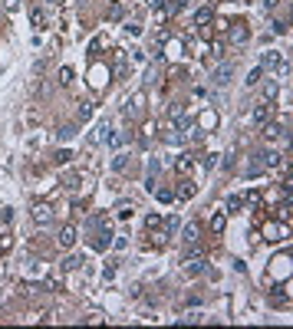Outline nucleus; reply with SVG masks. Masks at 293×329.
<instances>
[{
    "label": "nucleus",
    "instance_id": "1",
    "mask_svg": "<svg viewBox=\"0 0 293 329\" xmlns=\"http://www.w3.org/2000/svg\"><path fill=\"white\" fill-rule=\"evenodd\" d=\"M260 70H267V72H280V70H286L284 53H280V50H267V53H264V60H260Z\"/></svg>",
    "mask_w": 293,
    "mask_h": 329
},
{
    "label": "nucleus",
    "instance_id": "2",
    "mask_svg": "<svg viewBox=\"0 0 293 329\" xmlns=\"http://www.w3.org/2000/svg\"><path fill=\"white\" fill-rule=\"evenodd\" d=\"M30 214H33V220H36L40 228H46V224H53V208H50L46 201H33Z\"/></svg>",
    "mask_w": 293,
    "mask_h": 329
},
{
    "label": "nucleus",
    "instance_id": "3",
    "mask_svg": "<svg viewBox=\"0 0 293 329\" xmlns=\"http://www.w3.org/2000/svg\"><path fill=\"white\" fill-rule=\"evenodd\" d=\"M228 40H230V43H238V46L247 43V40H250V26H247L244 20H234V24L228 26Z\"/></svg>",
    "mask_w": 293,
    "mask_h": 329
},
{
    "label": "nucleus",
    "instance_id": "4",
    "mask_svg": "<svg viewBox=\"0 0 293 329\" xmlns=\"http://www.w3.org/2000/svg\"><path fill=\"white\" fill-rule=\"evenodd\" d=\"M270 116H274V106L270 102H257L250 112V126H264V122H270Z\"/></svg>",
    "mask_w": 293,
    "mask_h": 329
},
{
    "label": "nucleus",
    "instance_id": "5",
    "mask_svg": "<svg viewBox=\"0 0 293 329\" xmlns=\"http://www.w3.org/2000/svg\"><path fill=\"white\" fill-rule=\"evenodd\" d=\"M257 162L264 164V172H274V168H284L286 158L280 155V152H264V155H257Z\"/></svg>",
    "mask_w": 293,
    "mask_h": 329
},
{
    "label": "nucleus",
    "instance_id": "6",
    "mask_svg": "<svg viewBox=\"0 0 293 329\" xmlns=\"http://www.w3.org/2000/svg\"><path fill=\"white\" fill-rule=\"evenodd\" d=\"M230 76H234V63H224V66H218V70L211 72V82L214 86H228Z\"/></svg>",
    "mask_w": 293,
    "mask_h": 329
},
{
    "label": "nucleus",
    "instance_id": "7",
    "mask_svg": "<svg viewBox=\"0 0 293 329\" xmlns=\"http://www.w3.org/2000/svg\"><path fill=\"white\" fill-rule=\"evenodd\" d=\"M109 135H112V122H109V118H102V122L96 126V132L89 135V145H102Z\"/></svg>",
    "mask_w": 293,
    "mask_h": 329
},
{
    "label": "nucleus",
    "instance_id": "8",
    "mask_svg": "<svg viewBox=\"0 0 293 329\" xmlns=\"http://www.w3.org/2000/svg\"><path fill=\"white\" fill-rule=\"evenodd\" d=\"M56 244H60L63 250H70L72 244H76V228H72V224H63V228H60V234H56Z\"/></svg>",
    "mask_w": 293,
    "mask_h": 329
},
{
    "label": "nucleus",
    "instance_id": "9",
    "mask_svg": "<svg viewBox=\"0 0 293 329\" xmlns=\"http://www.w3.org/2000/svg\"><path fill=\"white\" fill-rule=\"evenodd\" d=\"M198 237H201V228H198V220H188V224L182 228V240L188 244V247H194V244H198Z\"/></svg>",
    "mask_w": 293,
    "mask_h": 329
},
{
    "label": "nucleus",
    "instance_id": "10",
    "mask_svg": "<svg viewBox=\"0 0 293 329\" xmlns=\"http://www.w3.org/2000/svg\"><path fill=\"white\" fill-rule=\"evenodd\" d=\"M264 138H267V142L286 138V126H277V122H264Z\"/></svg>",
    "mask_w": 293,
    "mask_h": 329
},
{
    "label": "nucleus",
    "instance_id": "11",
    "mask_svg": "<svg viewBox=\"0 0 293 329\" xmlns=\"http://www.w3.org/2000/svg\"><path fill=\"white\" fill-rule=\"evenodd\" d=\"M204 270H208V260L204 257H191V254H188V260H184V274L194 276V274H204Z\"/></svg>",
    "mask_w": 293,
    "mask_h": 329
},
{
    "label": "nucleus",
    "instance_id": "12",
    "mask_svg": "<svg viewBox=\"0 0 293 329\" xmlns=\"http://www.w3.org/2000/svg\"><path fill=\"white\" fill-rule=\"evenodd\" d=\"M214 24V10L211 7H198L194 10V26H211Z\"/></svg>",
    "mask_w": 293,
    "mask_h": 329
},
{
    "label": "nucleus",
    "instance_id": "13",
    "mask_svg": "<svg viewBox=\"0 0 293 329\" xmlns=\"http://www.w3.org/2000/svg\"><path fill=\"white\" fill-rule=\"evenodd\" d=\"M89 240H92V237H89ZM92 247H96V250H109V247H112V230H99V234H96V240H92Z\"/></svg>",
    "mask_w": 293,
    "mask_h": 329
},
{
    "label": "nucleus",
    "instance_id": "14",
    "mask_svg": "<svg viewBox=\"0 0 293 329\" xmlns=\"http://www.w3.org/2000/svg\"><path fill=\"white\" fill-rule=\"evenodd\" d=\"M142 112H145V92H135L132 102H128V109H126V116H142Z\"/></svg>",
    "mask_w": 293,
    "mask_h": 329
},
{
    "label": "nucleus",
    "instance_id": "15",
    "mask_svg": "<svg viewBox=\"0 0 293 329\" xmlns=\"http://www.w3.org/2000/svg\"><path fill=\"white\" fill-rule=\"evenodd\" d=\"M174 168H178L182 174H188L191 168H194V158H191V155H178V162H174Z\"/></svg>",
    "mask_w": 293,
    "mask_h": 329
},
{
    "label": "nucleus",
    "instance_id": "16",
    "mask_svg": "<svg viewBox=\"0 0 293 329\" xmlns=\"http://www.w3.org/2000/svg\"><path fill=\"white\" fill-rule=\"evenodd\" d=\"M174 198H182V201H191V198H194V184H191V181H182V188L174 191Z\"/></svg>",
    "mask_w": 293,
    "mask_h": 329
},
{
    "label": "nucleus",
    "instance_id": "17",
    "mask_svg": "<svg viewBox=\"0 0 293 329\" xmlns=\"http://www.w3.org/2000/svg\"><path fill=\"white\" fill-rule=\"evenodd\" d=\"M224 208H228L230 214H234V211H240V208H244V198H240V194H230L228 201H224Z\"/></svg>",
    "mask_w": 293,
    "mask_h": 329
},
{
    "label": "nucleus",
    "instance_id": "18",
    "mask_svg": "<svg viewBox=\"0 0 293 329\" xmlns=\"http://www.w3.org/2000/svg\"><path fill=\"white\" fill-rule=\"evenodd\" d=\"M80 266H82V257H80V254H70V257L63 260V270H80Z\"/></svg>",
    "mask_w": 293,
    "mask_h": 329
},
{
    "label": "nucleus",
    "instance_id": "19",
    "mask_svg": "<svg viewBox=\"0 0 293 329\" xmlns=\"http://www.w3.org/2000/svg\"><path fill=\"white\" fill-rule=\"evenodd\" d=\"M277 96H280V86H277V82H267V86H264V102L277 99Z\"/></svg>",
    "mask_w": 293,
    "mask_h": 329
},
{
    "label": "nucleus",
    "instance_id": "20",
    "mask_svg": "<svg viewBox=\"0 0 293 329\" xmlns=\"http://www.w3.org/2000/svg\"><path fill=\"white\" fill-rule=\"evenodd\" d=\"M106 142H109L112 148H119V145H126V142H128V132H116V135H109Z\"/></svg>",
    "mask_w": 293,
    "mask_h": 329
},
{
    "label": "nucleus",
    "instance_id": "21",
    "mask_svg": "<svg viewBox=\"0 0 293 329\" xmlns=\"http://www.w3.org/2000/svg\"><path fill=\"white\" fill-rule=\"evenodd\" d=\"M224 224H228V218H224V214H214V218H211V230H214V234H221Z\"/></svg>",
    "mask_w": 293,
    "mask_h": 329
},
{
    "label": "nucleus",
    "instance_id": "22",
    "mask_svg": "<svg viewBox=\"0 0 293 329\" xmlns=\"http://www.w3.org/2000/svg\"><path fill=\"white\" fill-rule=\"evenodd\" d=\"M260 76H264V70H260V66H254V70L247 72V86H257V82H260Z\"/></svg>",
    "mask_w": 293,
    "mask_h": 329
},
{
    "label": "nucleus",
    "instance_id": "23",
    "mask_svg": "<svg viewBox=\"0 0 293 329\" xmlns=\"http://www.w3.org/2000/svg\"><path fill=\"white\" fill-rule=\"evenodd\" d=\"M30 20H33V26H43V24H46V16H43L40 7H33V10H30Z\"/></svg>",
    "mask_w": 293,
    "mask_h": 329
},
{
    "label": "nucleus",
    "instance_id": "24",
    "mask_svg": "<svg viewBox=\"0 0 293 329\" xmlns=\"http://www.w3.org/2000/svg\"><path fill=\"white\" fill-rule=\"evenodd\" d=\"M63 184H66V188L72 191L76 184H80V174H76V172H66V174H63Z\"/></svg>",
    "mask_w": 293,
    "mask_h": 329
},
{
    "label": "nucleus",
    "instance_id": "25",
    "mask_svg": "<svg viewBox=\"0 0 293 329\" xmlns=\"http://www.w3.org/2000/svg\"><path fill=\"white\" fill-rule=\"evenodd\" d=\"M155 198H158L162 204H168V201H174V191H168V188H158V191H155Z\"/></svg>",
    "mask_w": 293,
    "mask_h": 329
},
{
    "label": "nucleus",
    "instance_id": "26",
    "mask_svg": "<svg viewBox=\"0 0 293 329\" xmlns=\"http://www.w3.org/2000/svg\"><path fill=\"white\" fill-rule=\"evenodd\" d=\"M126 164H128V155H116V158H112V168H116V172H126Z\"/></svg>",
    "mask_w": 293,
    "mask_h": 329
},
{
    "label": "nucleus",
    "instance_id": "27",
    "mask_svg": "<svg viewBox=\"0 0 293 329\" xmlns=\"http://www.w3.org/2000/svg\"><path fill=\"white\" fill-rule=\"evenodd\" d=\"M145 4H148V7L155 10L158 16H165V0H145Z\"/></svg>",
    "mask_w": 293,
    "mask_h": 329
},
{
    "label": "nucleus",
    "instance_id": "28",
    "mask_svg": "<svg viewBox=\"0 0 293 329\" xmlns=\"http://www.w3.org/2000/svg\"><path fill=\"white\" fill-rule=\"evenodd\" d=\"M145 224H148L152 230H158L162 228V218H158V214H145Z\"/></svg>",
    "mask_w": 293,
    "mask_h": 329
},
{
    "label": "nucleus",
    "instance_id": "29",
    "mask_svg": "<svg viewBox=\"0 0 293 329\" xmlns=\"http://www.w3.org/2000/svg\"><path fill=\"white\" fill-rule=\"evenodd\" d=\"M122 14H126L122 4H112V7H109V20H122Z\"/></svg>",
    "mask_w": 293,
    "mask_h": 329
},
{
    "label": "nucleus",
    "instance_id": "30",
    "mask_svg": "<svg viewBox=\"0 0 293 329\" xmlns=\"http://www.w3.org/2000/svg\"><path fill=\"white\" fill-rule=\"evenodd\" d=\"M60 82H63V86H70V82H72V70H70V66L60 70Z\"/></svg>",
    "mask_w": 293,
    "mask_h": 329
},
{
    "label": "nucleus",
    "instance_id": "31",
    "mask_svg": "<svg viewBox=\"0 0 293 329\" xmlns=\"http://www.w3.org/2000/svg\"><path fill=\"white\" fill-rule=\"evenodd\" d=\"M10 247H14V237H10V234H4V237H0V254H7Z\"/></svg>",
    "mask_w": 293,
    "mask_h": 329
},
{
    "label": "nucleus",
    "instance_id": "32",
    "mask_svg": "<svg viewBox=\"0 0 293 329\" xmlns=\"http://www.w3.org/2000/svg\"><path fill=\"white\" fill-rule=\"evenodd\" d=\"M92 109H96L92 102H82V106H80V118H89V116H92Z\"/></svg>",
    "mask_w": 293,
    "mask_h": 329
},
{
    "label": "nucleus",
    "instance_id": "33",
    "mask_svg": "<svg viewBox=\"0 0 293 329\" xmlns=\"http://www.w3.org/2000/svg\"><path fill=\"white\" fill-rule=\"evenodd\" d=\"M56 135H60V138H72V135H76V126H63Z\"/></svg>",
    "mask_w": 293,
    "mask_h": 329
},
{
    "label": "nucleus",
    "instance_id": "34",
    "mask_svg": "<svg viewBox=\"0 0 293 329\" xmlns=\"http://www.w3.org/2000/svg\"><path fill=\"white\" fill-rule=\"evenodd\" d=\"M70 158H72V152H56V155H53V162L66 164V162H70Z\"/></svg>",
    "mask_w": 293,
    "mask_h": 329
},
{
    "label": "nucleus",
    "instance_id": "35",
    "mask_svg": "<svg viewBox=\"0 0 293 329\" xmlns=\"http://www.w3.org/2000/svg\"><path fill=\"white\" fill-rule=\"evenodd\" d=\"M270 30H274V33H286V24H280V20H274V24H270Z\"/></svg>",
    "mask_w": 293,
    "mask_h": 329
},
{
    "label": "nucleus",
    "instance_id": "36",
    "mask_svg": "<svg viewBox=\"0 0 293 329\" xmlns=\"http://www.w3.org/2000/svg\"><path fill=\"white\" fill-rule=\"evenodd\" d=\"M16 7H20V0H4V10H10V14H14Z\"/></svg>",
    "mask_w": 293,
    "mask_h": 329
},
{
    "label": "nucleus",
    "instance_id": "37",
    "mask_svg": "<svg viewBox=\"0 0 293 329\" xmlns=\"http://www.w3.org/2000/svg\"><path fill=\"white\" fill-rule=\"evenodd\" d=\"M277 4H280V0H264V7H267V10H277Z\"/></svg>",
    "mask_w": 293,
    "mask_h": 329
}]
</instances>
